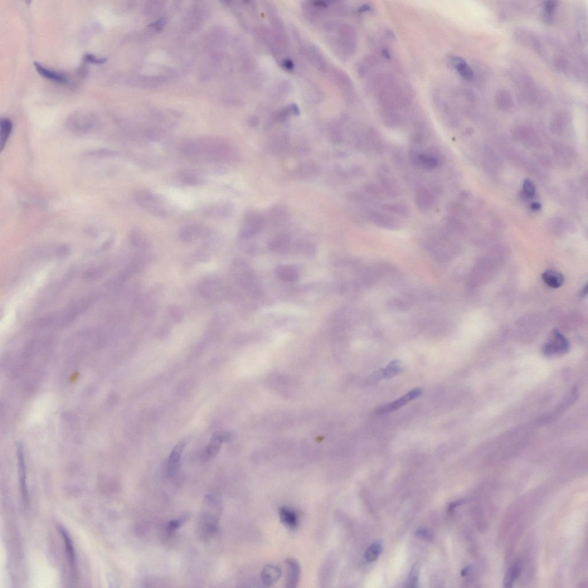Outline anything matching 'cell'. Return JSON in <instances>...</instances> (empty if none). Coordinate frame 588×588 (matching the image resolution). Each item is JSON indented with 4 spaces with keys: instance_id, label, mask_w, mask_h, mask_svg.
<instances>
[{
    "instance_id": "obj_1",
    "label": "cell",
    "mask_w": 588,
    "mask_h": 588,
    "mask_svg": "<svg viewBox=\"0 0 588 588\" xmlns=\"http://www.w3.org/2000/svg\"><path fill=\"white\" fill-rule=\"evenodd\" d=\"M183 154L197 161L216 163H230L237 158L232 145L217 138H204L184 143L181 146Z\"/></svg>"
},
{
    "instance_id": "obj_2",
    "label": "cell",
    "mask_w": 588,
    "mask_h": 588,
    "mask_svg": "<svg viewBox=\"0 0 588 588\" xmlns=\"http://www.w3.org/2000/svg\"><path fill=\"white\" fill-rule=\"evenodd\" d=\"M222 511L220 500L215 496L208 495L204 499L200 519V529L205 537L218 530Z\"/></svg>"
},
{
    "instance_id": "obj_3",
    "label": "cell",
    "mask_w": 588,
    "mask_h": 588,
    "mask_svg": "<svg viewBox=\"0 0 588 588\" xmlns=\"http://www.w3.org/2000/svg\"><path fill=\"white\" fill-rule=\"evenodd\" d=\"M136 203L143 210L158 218H164L167 212L157 196L147 189H140L134 194Z\"/></svg>"
},
{
    "instance_id": "obj_4",
    "label": "cell",
    "mask_w": 588,
    "mask_h": 588,
    "mask_svg": "<svg viewBox=\"0 0 588 588\" xmlns=\"http://www.w3.org/2000/svg\"><path fill=\"white\" fill-rule=\"evenodd\" d=\"M570 345L566 338L557 329L552 331L547 341L544 344L542 352L547 356H560L566 353Z\"/></svg>"
},
{
    "instance_id": "obj_5",
    "label": "cell",
    "mask_w": 588,
    "mask_h": 588,
    "mask_svg": "<svg viewBox=\"0 0 588 588\" xmlns=\"http://www.w3.org/2000/svg\"><path fill=\"white\" fill-rule=\"evenodd\" d=\"M409 156L413 166L425 171L435 169L440 163L439 155L434 152H422L412 148Z\"/></svg>"
},
{
    "instance_id": "obj_6",
    "label": "cell",
    "mask_w": 588,
    "mask_h": 588,
    "mask_svg": "<svg viewBox=\"0 0 588 588\" xmlns=\"http://www.w3.org/2000/svg\"><path fill=\"white\" fill-rule=\"evenodd\" d=\"M377 177L383 191L391 197L399 196L401 188L391 170L386 164H382L377 169Z\"/></svg>"
},
{
    "instance_id": "obj_7",
    "label": "cell",
    "mask_w": 588,
    "mask_h": 588,
    "mask_svg": "<svg viewBox=\"0 0 588 588\" xmlns=\"http://www.w3.org/2000/svg\"><path fill=\"white\" fill-rule=\"evenodd\" d=\"M67 125L72 132L84 134L93 129L96 119L93 116L88 113L79 112L70 117L67 120Z\"/></svg>"
},
{
    "instance_id": "obj_8",
    "label": "cell",
    "mask_w": 588,
    "mask_h": 588,
    "mask_svg": "<svg viewBox=\"0 0 588 588\" xmlns=\"http://www.w3.org/2000/svg\"><path fill=\"white\" fill-rule=\"evenodd\" d=\"M369 219L374 225L389 230L400 229L402 224V222L397 217L386 212H372L369 214Z\"/></svg>"
},
{
    "instance_id": "obj_9",
    "label": "cell",
    "mask_w": 588,
    "mask_h": 588,
    "mask_svg": "<svg viewBox=\"0 0 588 588\" xmlns=\"http://www.w3.org/2000/svg\"><path fill=\"white\" fill-rule=\"evenodd\" d=\"M264 224V219L259 214L252 213L248 215L245 218L244 224L240 232V236L242 239L250 237L258 233Z\"/></svg>"
},
{
    "instance_id": "obj_10",
    "label": "cell",
    "mask_w": 588,
    "mask_h": 588,
    "mask_svg": "<svg viewBox=\"0 0 588 588\" xmlns=\"http://www.w3.org/2000/svg\"><path fill=\"white\" fill-rule=\"evenodd\" d=\"M58 530H59L65 544L66 557L70 566L72 580H76L78 571L77 562L73 542H72L71 537L64 527L60 526L58 527Z\"/></svg>"
},
{
    "instance_id": "obj_11",
    "label": "cell",
    "mask_w": 588,
    "mask_h": 588,
    "mask_svg": "<svg viewBox=\"0 0 588 588\" xmlns=\"http://www.w3.org/2000/svg\"><path fill=\"white\" fill-rule=\"evenodd\" d=\"M422 393V391L421 388L413 389L407 393L406 395L400 397V399L378 408L376 410V413L377 414L382 415L395 411L406 405L407 403L416 399L421 395Z\"/></svg>"
},
{
    "instance_id": "obj_12",
    "label": "cell",
    "mask_w": 588,
    "mask_h": 588,
    "mask_svg": "<svg viewBox=\"0 0 588 588\" xmlns=\"http://www.w3.org/2000/svg\"><path fill=\"white\" fill-rule=\"evenodd\" d=\"M17 454L21 493L24 504L27 505L29 502V495L27 484L26 466L23 445L21 443L17 446Z\"/></svg>"
},
{
    "instance_id": "obj_13",
    "label": "cell",
    "mask_w": 588,
    "mask_h": 588,
    "mask_svg": "<svg viewBox=\"0 0 588 588\" xmlns=\"http://www.w3.org/2000/svg\"><path fill=\"white\" fill-rule=\"evenodd\" d=\"M234 207L231 203L220 202L208 206L204 208L203 215L210 219L222 220L230 217Z\"/></svg>"
},
{
    "instance_id": "obj_14",
    "label": "cell",
    "mask_w": 588,
    "mask_h": 588,
    "mask_svg": "<svg viewBox=\"0 0 588 588\" xmlns=\"http://www.w3.org/2000/svg\"><path fill=\"white\" fill-rule=\"evenodd\" d=\"M207 229L201 223H191L181 228L179 233V239L184 242H192L198 238H203Z\"/></svg>"
},
{
    "instance_id": "obj_15",
    "label": "cell",
    "mask_w": 588,
    "mask_h": 588,
    "mask_svg": "<svg viewBox=\"0 0 588 588\" xmlns=\"http://www.w3.org/2000/svg\"><path fill=\"white\" fill-rule=\"evenodd\" d=\"M414 201L416 207L421 211L427 212L433 206L434 197L428 188L424 186H420L415 189Z\"/></svg>"
},
{
    "instance_id": "obj_16",
    "label": "cell",
    "mask_w": 588,
    "mask_h": 588,
    "mask_svg": "<svg viewBox=\"0 0 588 588\" xmlns=\"http://www.w3.org/2000/svg\"><path fill=\"white\" fill-rule=\"evenodd\" d=\"M231 439V435L228 432L218 431L213 434L210 444L207 446L205 452V458L210 460L217 455L219 452L223 442H226Z\"/></svg>"
},
{
    "instance_id": "obj_17",
    "label": "cell",
    "mask_w": 588,
    "mask_h": 588,
    "mask_svg": "<svg viewBox=\"0 0 588 588\" xmlns=\"http://www.w3.org/2000/svg\"><path fill=\"white\" fill-rule=\"evenodd\" d=\"M223 287L220 280L208 279L200 286V292L206 298L220 299L223 295Z\"/></svg>"
},
{
    "instance_id": "obj_18",
    "label": "cell",
    "mask_w": 588,
    "mask_h": 588,
    "mask_svg": "<svg viewBox=\"0 0 588 588\" xmlns=\"http://www.w3.org/2000/svg\"><path fill=\"white\" fill-rule=\"evenodd\" d=\"M404 371V366L399 361H392L387 367L376 372L370 377L371 383H376L383 378H391Z\"/></svg>"
},
{
    "instance_id": "obj_19",
    "label": "cell",
    "mask_w": 588,
    "mask_h": 588,
    "mask_svg": "<svg viewBox=\"0 0 588 588\" xmlns=\"http://www.w3.org/2000/svg\"><path fill=\"white\" fill-rule=\"evenodd\" d=\"M188 442L187 439L183 440L179 442L170 453L167 463L168 472L170 475H174L177 472L182 454Z\"/></svg>"
},
{
    "instance_id": "obj_20",
    "label": "cell",
    "mask_w": 588,
    "mask_h": 588,
    "mask_svg": "<svg viewBox=\"0 0 588 588\" xmlns=\"http://www.w3.org/2000/svg\"><path fill=\"white\" fill-rule=\"evenodd\" d=\"M365 140L369 149L377 154H382L385 145L380 132L375 128H369L366 135Z\"/></svg>"
},
{
    "instance_id": "obj_21",
    "label": "cell",
    "mask_w": 588,
    "mask_h": 588,
    "mask_svg": "<svg viewBox=\"0 0 588 588\" xmlns=\"http://www.w3.org/2000/svg\"><path fill=\"white\" fill-rule=\"evenodd\" d=\"M449 61L451 66L463 79L470 81L474 79V72L472 68L462 58L453 56L450 58Z\"/></svg>"
},
{
    "instance_id": "obj_22",
    "label": "cell",
    "mask_w": 588,
    "mask_h": 588,
    "mask_svg": "<svg viewBox=\"0 0 588 588\" xmlns=\"http://www.w3.org/2000/svg\"><path fill=\"white\" fill-rule=\"evenodd\" d=\"M281 576V568L275 565H265L261 573L262 582L265 586L274 585L278 581Z\"/></svg>"
},
{
    "instance_id": "obj_23",
    "label": "cell",
    "mask_w": 588,
    "mask_h": 588,
    "mask_svg": "<svg viewBox=\"0 0 588 588\" xmlns=\"http://www.w3.org/2000/svg\"><path fill=\"white\" fill-rule=\"evenodd\" d=\"M379 118L389 128H397L402 125L403 119L400 111L379 110Z\"/></svg>"
},
{
    "instance_id": "obj_24",
    "label": "cell",
    "mask_w": 588,
    "mask_h": 588,
    "mask_svg": "<svg viewBox=\"0 0 588 588\" xmlns=\"http://www.w3.org/2000/svg\"><path fill=\"white\" fill-rule=\"evenodd\" d=\"M288 566L286 587H294L297 585L300 573L299 563L294 559H289L286 562Z\"/></svg>"
},
{
    "instance_id": "obj_25",
    "label": "cell",
    "mask_w": 588,
    "mask_h": 588,
    "mask_svg": "<svg viewBox=\"0 0 588 588\" xmlns=\"http://www.w3.org/2000/svg\"><path fill=\"white\" fill-rule=\"evenodd\" d=\"M34 66H35L39 73L46 79L60 84H65L67 82V78L66 75L48 69V68L40 64V63L34 62Z\"/></svg>"
},
{
    "instance_id": "obj_26",
    "label": "cell",
    "mask_w": 588,
    "mask_h": 588,
    "mask_svg": "<svg viewBox=\"0 0 588 588\" xmlns=\"http://www.w3.org/2000/svg\"><path fill=\"white\" fill-rule=\"evenodd\" d=\"M542 278L548 287L553 289H558L564 282V277L559 272L547 270L542 275Z\"/></svg>"
},
{
    "instance_id": "obj_27",
    "label": "cell",
    "mask_w": 588,
    "mask_h": 588,
    "mask_svg": "<svg viewBox=\"0 0 588 588\" xmlns=\"http://www.w3.org/2000/svg\"><path fill=\"white\" fill-rule=\"evenodd\" d=\"M179 178L181 183L187 186L201 185L205 182L200 174L188 170L180 173Z\"/></svg>"
},
{
    "instance_id": "obj_28",
    "label": "cell",
    "mask_w": 588,
    "mask_h": 588,
    "mask_svg": "<svg viewBox=\"0 0 588 588\" xmlns=\"http://www.w3.org/2000/svg\"><path fill=\"white\" fill-rule=\"evenodd\" d=\"M279 516L281 522L290 528H295L298 525L297 514L293 510L281 507L279 509Z\"/></svg>"
},
{
    "instance_id": "obj_29",
    "label": "cell",
    "mask_w": 588,
    "mask_h": 588,
    "mask_svg": "<svg viewBox=\"0 0 588 588\" xmlns=\"http://www.w3.org/2000/svg\"><path fill=\"white\" fill-rule=\"evenodd\" d=\"M13 129L12 121L7 118L0 121V148L3 150L10 137Z\"/></svg>"
},
{
    "instance_id": "obj_30",
    "label": "cell",
    "mask_w": 588,
    "mask_h": 588,
    "mask_svg": "<svg viewBox=\"0 0 588 588\" xmlns=\"http://www.w3.org/2000/svg\"><path fill=\"white\" fill-rule=\"evenodd\" d=\"M382 208L384 211L396 217H406L410 213L409 207L402 203H386Z\"/></svg>"
},
{
    "instance_id": "obj_31",
    "label": "cell",
    "mask_w": 588,
    "mask_h": 588,
    "mask_svg": "<svg viewBox=\"0 0 588 588\" xmlns=\"http://www.w3.org/2000/svg\"><path fill=\"white\" fill-rule=\"evenodd\" d=\"M276 274L278 278L287 282H293L298 279L297 271L290 265H280L276 270Z\"/></svg>"
},
{
    "instance_id": "obj_32",
    "label": "cell",
    "mask_w": 588,
    "mask_h": 588,
    "mask_svg": "<svg viewBox=\"0 0 588 588\" xmlns=\"http://www.w3.org/2000/svg\"><path fill=\"white\" fill-rule=\"evenodd\" d=\"M378 60L373 55H368L364 57L358 65V72L362 76L366 75L372 68L377 65Z\"/></svg>"
},
{
    "instance_id": "obj_33",
    "label": "cell",
    "mask_w": 588,
    "mask_h": 588,
    "mask_svg": "<svg viewBox=\"0 0 588 588\" xmlns=\"http://www.w3.org/2000/svg\"><path fill=\"white\" fill-rule=\"evenodd\" d=\"M521 568L517 563L509 568L505 574L503 580V586L509 587L513 586L514 582L517 579L521 574Z\"/></svg>"
},
{
    "instance_id": "obj_34",
    "label": "cell",
    "mask_w": 588,
    "mask_h": 588,
    "mask_svg": "<svg viewBox=\"0 0 588 588\" xmlns=\"http://www.w3.org/2000/svg\"><path fill=\"white\" fill-rule=\"evenodd\" d=\"M383 551V543L378 540L369 546L365 553L366 560L369 562L375 561L381 556Z\"/></svg>"
},
{
    "instance_id": "obj_35",
    "label": "cell",
    "mask_w": 588,
    "mask_h": 588,
    "mask_svg": "<svg viewBox=\"0 0 588 588\" xmlns=\"http://www.w3.org/2000/svg\"><path fill=\"white\" fill-rule=\"evenodd\" d=\"M289 237L285 235H279L271 239L269 247L272 250L282 251L289 245Z\"/></svg>"
},
{
    "instance_id": "obj_36",
    "label": "cell",
    "mask_w": 588,
    "mask_h": 588,
    "mask_svg": "<svg viewBox=\"0 0 588 588\" xmlns=\"http://www.w3.org/2000/svg\"><path fill=\"white\" fill-rule=\"evenodd\" d=\"M189 517H191V515L186 513L177 519L173 520V521L169 522L166 526L167 532L169 534H172L176 532L177 529L181 527L188 521Z\"/></svg>"
},
{
    "instance_id": "obj_37",
    "label": "cell",
    "mask_w": 588,
    "mask_h": 588,
    "mask_svg": "<svg viewBox=\"0 0 588 588\" xmlns=\"http://www.w3.org/2000/svg\"><path fill=\"white\" fill-rule=\"evenodd\" d=\"M420 571V565L419 563H416L415 565H413L409 577L406 581V586L408 587L414 588L417 587L418 582H419V574Z\"/></svg>"
},
{
    "instance_id": "obj_38",
    "label": "cell",
    "mask_w": 588,
    "mask_h": 588,
    "mask_svg": "<svg viewBox=\"0 0 588 588\" xmlns=\"http://www.w3.org/2000/svg\"><path fill=\"white\" fill-rule=\"evenodd\" d=\"M557 5L556 2H546L544 7L543 18L546 22H551Z\"/></svg>"
},
{
    "instance_id": "obj_39",
    "label": "cell",
    "mask_w": 588,
    "mask_h": 588,
    "mask_svg": "<svg viewBox=\"0 0 588 588\" xmlns=\"http://www.w3.org/2000/svg\"><path fill=\"white\" fill-rule=\"evenodd\" d=\"M523 191L525 195L528 197H532L536 193V187L530 180L527 179L523 183Z\"/></svg>"
},
{
    "instance_id": "obj_40",
    "label": "cell",
    "mask_w": 588,
    "mask_h": 588,
    "mask_svg": "<svg viewBox=\"0 0 588 588\" xmlns=\"http://www.w3.org/2000/svg\"><path fill=\"white\" fill-rule=\"evenodd\" d=\"M415 535L425 541H432L433 539V536H432V533L428 529L425 528L418 529L415 533Z\"/></svg>"
},
{
    "instance_id": "obj_41",
    "label": "cell",
    "mask_w": 588,
    "mask_h": 588,
    "mask_svg": "<svg viewBox=\"0 0 588 588\" xmlns=\"http://www.w3.org/2000/svg\"><path fill=\"white\" fill-rule=\"evenodd\" d=\"M365 191L372 196H379L382 194V191L375 184L369 183L365 187Z\"/></svg>"
},
{
    "instance_id": "obj_42",
    "label": "cell",
    "mask_w": 588,
    "mask_h": 588,
    "mask_svg": "<svg viewBox=\"0 0 588 588\" xmlns=\"http://www.w3.org/2000/svg\"><path fill=\"white\" fill-rule=\"evenodd\" d=\"M85 59L86 61L94 64H103L106 61V58H98L91 53H87L85 56Z\"/></svg>"
},
{
    "instance_id": "obj_43",
    "label": "cell",
    "mask_w": 588,
    "mask_h": 588,
    "mask_svg": "<svg viewBox=\"0 0 588 588\" xmlns=\"http://www.w3.org/2000/svg\"><path fill=\"white\" fill-rule=\"evenodd\" d=\"M169 312L175 321L179 322L182 319L181 311L176 306H172L169 308Z\"/></svg>"
},
{
    "instance_id": "obj_44",
    "label": "cell",
    "mask_w": 588,
    "mask_h": 588,
    "mask_svg": "<svg viewBox=\"0 0 588 588\" xmlns=\"http://www.w3.org/2000/svg\"><path fill=\"white\" fill-rule=\"evenodd\" d=\"M465 503H466V500H457V501H456L453 503H452L451 504H450L449 505V511L450 512H452L453 511V510L456 507H458L460 506V505H463V504H465Z\"/></svg>"
},
{
    "instance_id": "obj_45",
    "label": "cell",
    "mask_w": 588,
    "mask_h": 588,
    "mask_svg": "<svg viewBox=\"0 0 588 588\" xmlns=\"http://www.w3.org/2000/svg\"><path fill=\"white\" fill-rule=\"evenodd\" d=\"M283 66L287 70H293L294 68V63L292 61L289 60H286L283 62Z\"/></svg>"
},
{
    "instance_id": "obj_46",
    "label": "cell",
    "mask_w": 588,
    "mask_h": 588,
    "mask_svg": "<svg viewBox=\"0 0 588 588\" xmlns=\"http://www.w3.org/2000/svg\"><path fill=\"white\" fill-rule=\"evenodd\" d=\"M371 10V7L369 6L368 4L364 5L362 7L359 8L358 11L361 13L366 12Z\"/></svg>"
},
{
    "instance_id": "obj_47",
    "label": "cell",
    "mask_w": 588,
    "mask_h": 588,
    "mask_svg": "<svg viewBox=\"0 0 588 588\" xmlns=\"http://www.w3.org/2000/svg\"><path fill=\"white\" fill-rule=\"evenodd\" d=\"M382 54L384 57L387 58V59H390L391 56L390 52L387 48H384V49L382 50Z\"/></svg>"
},
{
    "instance_id": "obj_48",
    "label": "cell",
    "mask_w": 588,
    "mask_h": 588,
    "mask_svg": "<svg viewBox=\"0 0 588 588\" xmlns=\"http://www.w3.org/2000/svg\"><path fill=\"white\" fill-rule=\"evenodd\" d=\"M470 571H471V567L470 566L466 567L465 568H463L462 571H461V576H468L469 574Z\"/></svg>"
},
{
    "instance_id": "obj_49",
    "label": "cell",
    "mask_w": 588,
    "mask_h": 588,
    "mask_svg": "<svg viewBox=\"0 0 588 588\" xmlns=\"http://www.w3.org/2000/svg\"><path fill=\"white\" fill-rule=\"evenodd\" d=\"M532 207L533 210H539V208H540V205H539V203H534L532 204Z\"/></svg>"
}]
</instances>
